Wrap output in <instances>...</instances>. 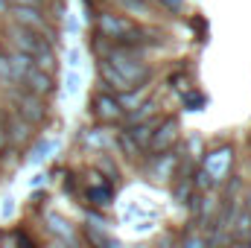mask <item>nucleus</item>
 I'll list each match as a JSON object with an SVG mask.
<instances>
[{
    "label": "nucleus",
    "mask_w": 251,
    "mask_h": 248,
    "mask_svg": "<svg viewBox=\"0 0 251 248\" xmlns=\"http://www.w3.org/2000/svg\"><path fill=\"white\" fill-rule=\"evenodd\" d=\"M231 167H234V149H231V146H222V149H213V152L204 155L201 173H204L213 184H222V181L231 175Z\"/></svg>",
    "instance_id": "nucleus-1"
},
{
    "label": "nucleus",
    "mask_w": 251,
    "mask_h": 248,
    "mask_svg": "<svg viewBox=\"0 0 251 248\" xmlns=\"http://www.w3.org/2000/svg\"><path fill=\"white\" fill-rule=\"evenodd\" d=\"M9 15L15 18L18 26H26V29H32V32H38V35L50 44V35H53V32H50V24H47L41 6H12Z\"/></svg>",
    "instance_id": "nucleus-2"
},
{
    "label": "nucleus",
    "mask_w": 251,
    "mask_h": 248,
    "mask_svg": "<svg viewBox=\"0 0 251 248\" xmlns=\"http://www.w3.org/2000/svg\"><path fill=\"white\" fill-rule=\"evenodd\" d=\"M9 35H12L15 53H24V56H29V59H35L38 53H44V50L50 47L38 32H32V29H26V26H18V24H12Z\"/></svg>",
    "instance_id": "nucleus-3"
},
{
    "label": "nucleus",
    "mask_w": 251,
    "mask_h": 248,
    "mask_svg": "<svg viewBox=\"0 0 251 248\" xmlns=\"http://www.w3.org/2000/svg\"><path fill=\"white\" fill-rule=\"evenodd\" d=\"M12 99H15V117H21V120H26L29 125L41 123L44 117H47V108H44V102L38 99V97H32L29 91H12Z\"/></svg>",
    "instance_id": "nucleus-4"
},
{
    "label": "nucleus",
    "mask_w": 251,
    "mask_h": 248,
    "mask_svg": "<svg viewBox=\"0 0 251 248\" xmlns=\"http://www.w3.org/2000/svg\"><path fill=\"white\" fill-rule=\"evenodd\" d=\"M97 29L105 41H123L126 35L134 29V24L126 15H114V12H102L97 15Z\"/></svg>",
    "instance_id": "nucleus-5"
},
{
    "label": "nucleus",
    "mask_w": 251,
    "mask_h": 248,
    "mask_svg": "<svg viewBox=\"0 0 251 248\" xmlns=\"http://www.w3.org/2000/svg\"><path fill=\"white\" fill-rule=\"evenodd\" d=\"M176 137H178V123H176L173 117H167V120H158L155 131H152V140H149V146H146V149H149L152 155H158V152H167V149H173Z\"/></svg>",
    "instance_id": "nucleus-6"
},
{
    "label": "nucleus",
    "mask_w": 251,
    "mask_h": 248,
    "mask_svg": "<svg viewBox=\"0 0 251 248\" xmlns=\"http://www.w3.org/2000/svg\"><path fill=\"white\" fill-rule=\"evenodd\" d=\"M94 114H97L102 123H114V120H120V117H123V108H120V102H117V97H114V94L100 91V94L94 97Z\"/></svg>",
    "instance_id": "nucleus-7"
},
{
    "label": "nucleus",
    "mask_w": 251,
    "mask_h": 248,
    "mask_svg": "<svg viewBox=\"0 0 251 248\" xmlns=\"http://www.w3.org/2000/svg\"><path fill=\"white\" fill-rule=\"evenodd\" d=\"M21 85H26V91H29L32 97H38V99H41V97H47V94H53V88H56V85H53V76H50V73H44V70H35V67L24 76V82H21Z\"/></svg>",
    "instance_id": "nucleus-8"
},
{
    "label": "nucleus",
    "mask_w": 251,
    "mask_h": 248,
    "mask_svg": "<svg viewBox=\"0 0 251 248\" xmlns=\"http://www.w3.org/2000/svg\"><path fill=\"white\" fill-rule=\"evenodd\" d=\"M176 164H178V155H176V152H158V155H152V161H149V173H152L155 178L167 181V178H173Z\"/></svg>",
    "instance_id": "nucleus-9"
},
{
    "label": "nucleus",
    "mask_w": 251,
    "mask_h": 248,
    "mask_svg": "<svg viewBox=\"0 0 251 248\" xmlns=\"http://www.w3.org/2000/svg\"><path fill=\"white\" fill-rule=\"evenodd\" d=\"M97 73H100L102 85L108 88V94H114V91H117V94H126V91H131V85H128V82H126L123 76H120V73H117V70H114V67H111L108 62H102V59H100V64H97Z\"/></svg>",
    "instance_id": "nucleus-10"
},
{
    "label": "nucleus",
    "mask_w": 251,
    "mask_h": 248,
    "mask_svg": "<svg viewBox=\"0 0 251 248\" xmlns=\"http://www.w3.org/2000/svg\"><path fill=\"white\" fill-rule=\"evenodd\" d=\"M155 125H158V120H146V123H137V125H128L126 128V137L137 146V149H146L149 146V140H152V131H155Z\"/></svg>",
    "instance_id": "nucleus-11"
},
{
    "label": "nucleus",
    "mask_w": 251,
    "mask_h": 248,
    "mask_svg": "<svg viewBox=\"0 0 251 248\" xmlns=\"http://www.w3.org/2000/svg\"><path fill=\"white\" fill-rule=\"evenodd\" d=\"M47 222H50V231L53 234H59V240H62V246H67V248H73L76 246V231L64 222L62 216H56V213H50L47 216Z\"/></svg>",
    "instance_id": "nucleus-12"
},
{
    "label": "nucleus",
    "mask_w": 251,
    "mask_h": 248,
    "mask_svg": "<svg viewBox=\"0 0 251 248\" xmlns=\"http://www.w3.org/2000/svg\"><path fill=\"white\" fill-rule=\"evenodd\" d=\"M146 85H137V88H131V91H126V94H120L117 97V102H120V108H126V111H134L137 105H143V97H146Z\"/></svg>",
    "instance_id": "nucleus-13"
},
{
    "label": "nucleus",
    "mask_w": 251,
    "mask_h": 248,
    "mask_svg": "<svg viewBox=\"0 0 251 248\" xmlns=\"http://www.w3.org/2000/svg\"><path fill=\"white\" fill-rule=\"evenodd\" d=\"M82 234H85V240H88L94 248H120V243H117L114 237H108V234H100L94 225H85V231H82Z\"/></svg>",
    "instance_id": "nucleus-14"
},
{
    "label": "nucleus",
    "mask_w": 251,
    "mask_h": 248,
    "mask_svg": "<svg viewBox=\"0 0 251 248\" xmlns=\"http://www.w3.org/2000/svg\"><path fill=\"white\" fill-rule=\"evenodd\" d=\"M9 134H12V140H15V143H24V140H29V134H32V125L26 123V120H21V117H12Z\"/></svg>",
    "instance_id": "nucleus-15"
},
{
    "label": "nucleus",
    "mask_w": 251,
    "mask_h": 248,
    "mask_svg": "<svg viewBox=\"0 0 251 248\" xmlns=\"http://www.w3.org/2000/svg\"><path fill=\"white\" fill-rule=\"evenodd\" d=\"M152 114H155V102H143V105H137L134 111H128V114H126V123H128V125L146 123V117H152Z\"/></svg>",
    "instance_id": "nucleus-16"
},
{
    "label": "nucleus",
    "mask_w": 251,
    "mask_h": 248,
    "mask_svg": "<svg viewBox=\"0 0 251 248\" xmlns=\"http://www.w3.org/2000/svg\"><path fill=\"white\" fill-rule=\"evenodd\" d=\"M56 149H59V140H41V143L32 149L29 161H32V164H41V161H47V158H50V152H56Z\"/></svg>",
    "instance_id": "nucleus-17"
},
{
    "label": "nucleus",
    "mask_w": 251,
    "mask_h": 248,
    "mask_svg": "<svg viewBox=\"0 0 251 248\" xmlns=\"http://www.w3.org/2000/svg\"><path fill=\"white\" fill-rule=\"evenodd\" d=\"M88 201L97 204V207L111 204V187H94V190H88Z\"/></svg>",
    "instance_id": "nucleus-18"
},
{
    "label": "nucleus",
    "mask_w": 251,
    "mask_h": 248,
    "mask_svg": "<svg viewBox=\"0 0 251 248\" xmlns=\"http://www.w3.org/2000/svg\"><path fill=\"white\" fill-rule=\"evenodd\" d=\"M181 102L187 105L190 111H201V105H204L207 99H204L201 94H193V91H187V94H181Z\"/></svg>",
    "instance_id": "nucleus-19"
},
{
    "label": "nucleus",
    "mask_w": 251,
    "mask_h": 248,
    "mask_svg": "<svg viewBox=\"0 0 251 248\" xmlns=\"http://www.w3.org/2000/svg\"><path fill=\"white\" fill-rule=\"evenodd\" d=\"M181 248H207V243H204L201 234H187L184 243H181Z\"/></svg>",
    "instance_id": "nucleus-20"
},
{
    "label": "nucleus",
    "mask_w": 251,
    "mask_h": 248,
    "mask_svg": "<svg viewBox=\"0 0 251 248\" xmlns=\"http://www.w3.org/2000/svg\"><path fill=\"white\" fill-rule=\"evenodd\" d=\"M155 3H161L167 12H184V0H155Z\"/></svg>",
    "instance_id": "nucleus-21"
},
{
    "label": "nucleus",
    "mask_w": 251,
    "mask_h": 248,
    "mask_svg": "<svg viewBox=\"0 0 251 248\" xmlns=\"http://www.w3.org/2000/svg\"><path fill=\"white\" fill-rule=\"evenodd\" d=\"M120 146H123L126 152H128V155H137V152H140V149H137V146H134V143H131V140L126 137V131L120 134Z\"/></svg>",
    "instance_id": "nucleus-22"
},
{
    "label": "nucleus",
    "mask_w": 251,
    "mask_h": 248,
    "mask_svg": "<svg viewBox=\"0 0 251 248\" xmlns=\"http://www.w3.org/2000/svg\"><path fill=\"white\" fill-rule=\"evenodd\" d=\"M67 64H70V70H76V67L82 64V56H79V50H70V53H67Z\"/></svg>",
    "instance_id": "nucleus-23"
},
{
    "label": "nucleus",
    "mask_w": 251,
    "mask_h": 248,
    "mask_svg": "<svg viewBox=\"0 0 251 248\" xmlns=\"http://www.w3.org/2000/svg\"><path fill=\"white\" fill-rule=\"evenodd\" d=\"M76 88H79V76H76V70H70L67 73V94H73Z\"/></svg>",
    "instance_id": "nucleus-24"
},
{
    "label": "nucleus",
    "mask_w": 251,
    "mask_h": 248,
    "mask_svg": "<svg viewBox=\"0 0 251 248\" xmlns=\"http://www.w3.org/2000/svg\"><path fill=\"white\" fill-rule=\"evenodd\" d=\"M6 137H9V117H0V146L6 143Z\"/></svg>",
    "instance_id": "nucleus-25"
},
{
    "label": "nucleus",
    "mask_w": 251,
    "mask_h": 248,
    "mask_svg": "<svg viewBox=\"0 0 251 248\" xmlns=\"http://www.w3.org/2000/svg\"><path fill=\"white\" fill-rule=\"evenodd\" d=\"M15 6H41V0H12Z\"/></svg>",
    "instance_id": "nucleus-26"
},
{
    "label": "nucleus",
    "mask_w": 251,
    "mask_h": 248,
    "mask_svg": "<svg viewBox=\"0 0 251 248\" xmlns=\"http://www.w3.org/2000/svg\"><path fill=\"white\" fill-rule=\"evenodd\" d=\"M9 12V0H0V15H6Z\"/></svg>",
    "instance_id": "nucleus-27"
},
{
    "label": "nucleus",
    "mask_w": 251,
    "mask_h": 248,
    "mask_svg": "<svg viewBox=\"0 0 251 248\" xmlns=\"http://www.w3.org/2000/svg\"><path fill=\"white\" fill-rule=\"evenodd\" d=\"M56 248H67V246H62V243H56Z\"/></svg>",
    "instance_id": "nucleus-28"
},
{
    "label": "nucleus",
    "mask_w": 251,
    "mask_h": 248,
    "mask_svg": "<svg viewBox=\"0 0 251 248\" xmlns=\"http://www.w3.org/2000/svg\"><path fill=\"white\" fill-rule=\"evenodd\" d=\"M234 248H246V243H243V246H234Z\"/></svg>",
    "instance_id": "nucleus-29"
},
{
    "label": "nucleus",
    "mask_w": 251,
    "mask_h": 248,
    "mask_svg": "<svg viewBox=\"0 0 251 248\" xmlns=\"http://www.w3.org/2000/svg\"><path fill=\"white\" fill-rule=\"evenodd\" d=\"M0 56H3V44H0Z\"/></svg>",
    "instance_id": "nucleus-30"
},
{
    "label": "nucleus",
    "mask_w": 251,
    "mask_h": 248,
    "mask_svg": "<svg viewBox=\"0 0 251 248\" xmlns=\"http://www.w3.org/2000/svg\"><path fill=\"white\" fill-rule=\"evenodd\" d=\"M161 248H167V246H161Z\"/></svg>",
    "instance_id": "nucleus-31"
}]
</instances>
